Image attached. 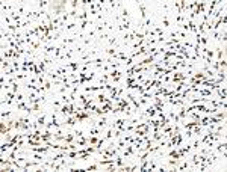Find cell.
<instances>
[{
    "label": "cell",
    "mask_w": 227,
    "mask_h": 172,
    "mask_svg": "<svg viewBox=\"0 0 227 172\" xmlns=\"http://www.w3.org/2000/svg\"><path fill=\"white\" fill-rule=\"evenodd\" d=\"M214 150L218 152V156H223V159L226 160V157H227V152H226V150H227V142H226V139H221L220 142H216L215 147H214Z\"/></svg>",
    "instance_id": "6da1fadb"
},
{
    "label": "cell",
    "mask_w": 227,
    "mask_h": 172,
    "mask_svg": "<svg viewBox=\"0 0 227 172\" xmlns=\"http://www.w3.org/2000/svg\"><path fill=\"white\" fill-rule=\"evenodd\" d=\"M136 8L139 9V14H141V17H139V23H138V24H142V23L147 20V5L142 3V2H138V3H136Z\"/></svg>",
    "instance_id": "7a4b0ae2"
},
{
    "label": "cell",
    "mask_w": 227,
    "mask_h": 172,
    "mask_svg": "<svg viewBox=\"0 0 227 172\" xmlns=\"http://www.w3.org/2000/svg\"><path fill=\"white\" fill-rule=\"evenodd\" d=\"M38 122V125L41 127V128H46V124H47V112H41L37 115V119H35Z\"/></svg>",
    "instance_id": "3957f363"
},
{
    "label": "cell",
    "mask_w": 227,
    "mask_h": 172,
    "mask_svg": "<svg viewBox=\"0 0 227 172\" xmlns=\"http://www.w3.org/2000/svg\"><path fill=\"white\" fill-rule=\"evenodd\" d=\"M171 27V21H170V15L168 14H162V29H170Z\"/></svg>",
    "instance_id": "277c9868"
},
{
    "label": "cell",
    "mask_w": 227,
    "mask_h": 172,
    "mask_svg": "<svg viewBox=\"0 0 227 172\" xmlns=\"http://www.w3.org/2000/svg\"><path fill=\"white\" fill-rule=\"evenodd\" d=\"M224 53H226V48L223 47H216L215 48V56H216V60H221L223 58H224Z\"/></svg>",
    "instance_id": "5b68a950"
},
{
    "label": "cell",
    "mask_w": 227,
    "mask_h": 172,
    "mask_svg": "<svg viewBox=\"0 0 227 172\" xmlns=\"http://www.w3.org/2000/svg\"><path fill=\"white\" fill-rule=\"evenodd\" d=\"M112 138H114V128H112L111 125H108L106 133H104V139H106V140L109 142V140H112Z\"/></svg>",
    "instance_id": "8992f818"
},
{
    "label": "cell",
    "mask_w": 227,
    "mask_h": 172,
    "mask_svg": "<svg viewBox=\"0 0 227 172\" xmlns=\"http://www.w3.org/2000/svg\"><path fill=\"white\" fill-rule=\"evenodd\" d=\"M50 104H51V107H53V109H56V110H59V109L62 107V104H64V103H62V100H61V98H55V100H53V101H51Z\"/></svg>",
    "instance_id": "52a82bcc"
},
{
    "label": "cell",
    "mask_w": 227,
    "mask_h": 172,
    "mask_svg": "<svg viewBox=\"0 0 227 172\" xmlns=\"http://www.w3.org/2000/svg\"><path fill=\"white\" fill-rule=\"evenodd\" d=\"M86 139H88V143H90V145H94V147H95V145L99 143V140H100L99 136H86Z\"/></svg>",
    "instance_id": "ba28073f"
},
{
    "label": "cell",
    "mask_w": 227,
    "mask_h": 172,
    "mask_svg": "<svg viewBox=\"0 0 227 172\" xmlns=\"http://www.w3.org/2000/svg\"><path fill=\"white\" fill-rule=\"evenodd\" d=\"M192 134H194V136H198V138H200V136L203 134V127H202V125H195L194 128H192Z\"/></svg>",
    "instance_id": "9c48e42d"
},
{
    "label": "cell",
    "mask_w": 227,
    "mask_h": 172,
    "mask_svg": "<svg viewBox=\"0 0 227 172\" xmlns=\"http://www.w3.org/2000/svg\"><path fill=\"white\" fill-rule=\"evenodd\" d=\"M73 133H74V136L76 138H85V130L83 128H73Z\"/></svg>",
    "instance_id": "30bf717a"
},
{
    "label": "cell",
    "mask_w": 227,
    "mask_h": 172,
    "mask_svg": "<svg viewBox=\"0 0 227 172\" xmlns=\"http://www.w3.org/2000/svg\"><path fill=\"white\" fill-rule=\"evenodd\" d=\"M99 168H100V165H99L97 161H95V163H92V165H88V166H86L85 171H88V172H90V171H97Z\"/></svg>",
    "instance_id": "8fae6325"
},
{
    "label": "cell",
    "mask_w": 227,
    "mask_h": 172,
    "mask_svg": "<svg viewBox=\"0 0 227 172\" xmlns=\"http://www.w3.org/2000/svg\"><path fill=\"white\" fill-rule=\"evenodd\" d=\"M77 8H80V3L77 2V0H71V2H70V11H74Z\"/></svg>",
    "instance_id": "7c38bea8"
},
{
    "label": "cell",
    "mask_w": 227,
    "mask_h": 172,
    "mask_svg": "<svg viewBox=\"0 0 227 172\" xmlns=\"http://www.w3.org/2000/svg\"><path fill=\"white\" fill-rule=\"evenodd\" d=\"M24 100H26V94L20 91V92L17 94V97H15V101H24Z\"/></svg>",
    "instance_id": "4fadbf2b"
}]
</instances>
